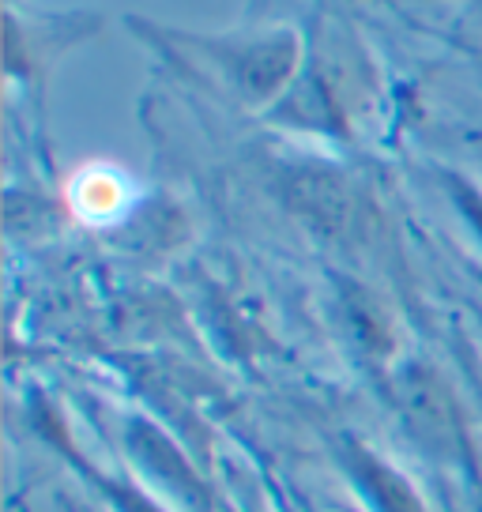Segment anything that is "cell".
Returning <instances> with one entry per match:
<instances>
[{
  "label": "cell",
  "mask_w": 482,
  "mask_h": 512,
  "mask_svg": "<svg viewBox=\"0 0 482 512\" xmlns=\"http://www.w3.org/2000/svg\"><path fill=\"white\" fill-rule=\"evenodd\" d=\"M343 467L351 471V479L358 482L362 494L370 497V505L377 512H426L400 471L381 464L366 445L347 441V448H343Z\"/></svg>",
  "instance_id": "obj_1"
},
{
  "label": "cell",
  "mask_w": 482,
  "mask_h": 512,
  "mask_svg": "<svg viewBox=\"0 0 482 512\" xmlns=\"http://www.w3.org/2000/svg\"><path fill=\"white\" fill-rule=\"evenodd\" d=\"M290 64H294V46L290 42H275V46L264 42V46H253L238 61V80L253 95H272L275 87L290 76Z\"/></svg>",
  "instance_id": "obj_2"
},
{
  "label": "cell",
  "mask_w": 482,
  "mask_h": 512,
  "mask_svg": "<svg viewBox=\"0 0 482 512\" xmlns=\"http://www.w3.org/2000/svg\"><path fill=\"white\" fill-rule=\"evenodd\" d=\"M129 445H132V452H136V460H144L147 467H155V471H159V475H166V479L181 482L189 497L200 494V486H196V479L189 475V467L181 464V456L170 448V441H166L155 426H147V422H132Z\"/></svg>",
  "instance_id": "obj_3"
},
{
  "label": "cell",
  "mask_w": 482,
  "mask_h": 512,
  "mask_svg": "<svg viewBox=\"0 0 482 512\" xmlns=\"http://www.w3.org/2000/svg\"><path fill=\"white\" fill-rule=\"evenodd\" d=\"M38 430L42 433H49V437H53V445L57 448H65L68 452V460H72V464L80 467L83 475H87V479L91 482H98V490H102V494L110 497L113 501V509L117 512H159L155 509V505H151V497H144L140 494V490H132L129 482H117V479H110V475H102V471H95V467H87L80 460V456H76V452H72V445H68V437L61 430H57V422H49V418H42V426H38Z\"/></svg>",
  "instance_id": "obj_4"
},
{
  "label": "cell",
  "mask_w": 482,
  "mask_h": 512,
  "mask_svg": "<svg viewBox=\"0 0 482 512\" xmlns=\"http://www.w3.org/2000/svg\"><path fill=\"white\" fill-rule=\"evenodd\" d=\"M298 208L306 211L309 219H317L324 226H336L343 219V189H339L336 177L328 174H306L298 185Z\"/></svg>",
  "instance_id": "obj_5"
}]
</instances>
